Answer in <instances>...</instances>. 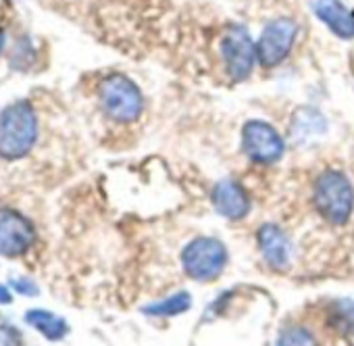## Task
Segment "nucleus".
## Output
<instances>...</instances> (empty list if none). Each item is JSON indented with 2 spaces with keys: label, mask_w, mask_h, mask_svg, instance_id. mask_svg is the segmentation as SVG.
<instances>
[{
  "label": "nucleus",
  "mask_w": 354,
  "mask_h": 346,
  "mask_svg": "<svg viewBox=\"0 0 354 346\" xmlns=\"http://www.w3.org/2000/svg\"><path fill=\"white\" fill-rule=\"evenodd\" d=\"M221 55H223L225 69L232 80L242 82L250 75V71L254 67V59H257V48H254L246 28L234 26L227 30V34L223 36V42H221Z\"/></svg>",
  "instance_id": "nucleus-5"
},
{
  "label": "nucleus",
  "mask_w": 354,
  "mask_h": 346,
  "mask_svg": "<svg viewBox=\"0 0 354 346\" xmlns=\"http://www.w3.org/2000/svg\"><path fill=\"white\" fill-rule=\"evenodd\" d=\"M242 144H244V152L263 165L275 163L281 158L283 154V140L281 136L275 131L273 125L265 123V121H248L242 129Z\"/></svg>",
  "instance_id": "nucleus-7"
},
{
  "label": "nucleus",
  "mask_w": 354,
  "mask_h": 346,
  "mask_svg": "<svg viewBox=\"0 0 354 346\" xmlns=\"http://www.w3.org/2000/svg\"><path fill=\"white\" fill-rule=\"evenodd\" d=\"M13 300V296H11V292L0 284V304H9Z\"/></svg>",
  "instance_id": "nucleus-18"
},
{
  "label": "nucleus",
  "mask_w": 354,
  "mask_h": 346,
  "mask_svg": "<svg viewBox=\"0 0 354 346\" xmlns=\"http://www.w3.org/2000/svg\"><path fill=\"white\" fill-rule=\"evenodd\" d=\"M281 344L286 342V344H310L313 340H310V334H306L304 329H288L283 336H281V340H279Z\"/></svg>",
  "instance_id": "nucleus-16"
},
{
  "label": "nucleus",
  "mask_w": 354,
  "mask_h": 346,
  "mask_svg": "<svg viewBox=\"0 0 354 346\" xmlns=\"http://www.w3.org/2000/svg\"><path fill=\"white\" fill-rule=\"evenodd\" d=\"M11 284H13V288H15L17 292H21V294H30V296H36V294H38L36 284L30 282V280H13Z\"/></svg>",
  "instance_id": "nucleus-17"
},
{
  "label": "nucleus",
  "mask_w": 354,
  "mask_h": 346,
  "mask_svg": "<svg viewBox=\"0 0 354 346\" xmlns=\"http://www.w3.org/2000/svg\"><path fill=\"white\" fill-rule=\"evenodd\" d=\"M331 323L337 331L346 336H354V302L352 300H339L331 309Z\"/></svg>",
  "instance_id": "nucleus-15"
},
{
  "label": "nucleus",
  "mask_w": 354,
  "mask_h": 346,
  "mask_svg": "<svg viewBox=\"0 0 354 346\" xmlns=\"http://www.w3.org/2000/svg\"><path fill=\"white\" fill-rule=\"evenodd\" d=\"M182 263L192 280L211 282L223 271L227 263V251L215 238H196L186 246Z\"/></svg>",
  "instance_id": "nucleus-4"
},
{
  "label": "nucleus",
  "mask_w": 354,
  "mask_h": 346,
  "mask_svg": "<svg viewBox=\"0 0 354 346\" xmlns=\"http://www.w3.org/2000/svg\"><path fill=\"white\" fill-rule=\"evenodd\" d=\"M315 207L329 224H346L354 209V190L342 171L327 169L315 184Z\"/></svg>",
  "instance_id": "nucleus-2"
},
{
  "label": "nucleus",
  "mask_w": 354,
  "mask_h": 346,
  "mask_svg": "<svg viewBox=\"0 0 354 346\" xmlns=\"http://www.w3.org/2000/svg\"><path fill=\"white\" fill-rule=\"evenodd\" d=\"M259 246L265 261L273 269H286L292 259V244L288 236L273 224H267L259 230Z\"/></svg>",
  "instance_id": "nucleus-10"
},
{
  "label": "nucleus",
  "mask_w": 354,
  "mask_h": 346,
  "mask_svg": "<svg viewBox=\"0 0 354 346\" xmlns=\"http://www.w3.org/2000/svg\"><path fill=\"white\" fill-rule=\"evenodd\" d=\"M298 36V26L292 19H275L271 21L261 38H259V46H257V57L261 61L263 67H275L277 63H281L288 53L292 51L294 42Z\"/></svg>",
  "instance_id": "nucleus-6"
},
{
  "label": "nucleus",
  "mask_w": 354,
  "mask_h": 346,
  "mask_svg": "<svg viewBox=\"0 0 354 346\" xmlns=\"http://www.w3.org/2000/svg\"><path fill=\"white\" fill-rule=\"evenodd\" d=\"M325 131V121L319 113L310 111V109H302L296 113L294 117V123H292V138L294 142L302 144V142H308L313 140L315 136L323 134Z\"/></svg>",
  "instance_id": "nucleus-13"
},
{
  "label": "nucleus",
  "mask_w": 354,
  "mask_h": 346,
  "mask_svg": "<svg viewBox=\"0 0 354 346\" xmlns=\"http://www.w3.org/2000/svg\"><path fill=\"white\" fill-rule=\"evenodd\" d=\"M38 140V117L30 102L9 104L0 113V156L7 161L24 158Z\"/></svg>",
  "instance_id": "nucleus-1"
},
{
  "label": "nucleus",
  "mask_w": 354,
  "mask_h": 346,
  "mask_svg": "<svg viewBox=\"0 0 354 346\" xmlns=\"http://www.w3.org/2000/svg\"><path fill=\"white\" fill-rule=\"evenodd\" d=\"M98 96H100V104L106 111V115L121 123L136 121L144 109L142 92L129 78H125L121 73H113V75L104 78L100 84Z\"/></svg>",
  "instance_id": "nucleus-3"
},
{
  "label": "nucleus",
  "mask_w": 354,
  "mask_h": 346,
  "mask_svg": "<svg viewBox=\"0 0 354 346\" xmlns=\"http://www.w3.org/2000/svg\"><path fill=\"white\" fill-rule=\"evenodd\" d=\"M26 321L32 327H36L44 338H48L53 342L55 340H63L67 336V331H69L67 321L63 317H59V315H55L50 311H44V309H32V311H28L26 313Z\"/></svg>",
  "instance_id": "nucleus-12"
},
{
  "label": "nucleus",
  "mask_w": 354,
  "mask_h": 346,
  "mask_svg": "<svg viewBox=\"0 0 354 346\" xmlns=\"http://www.w3.org/2000/svg\"><path fill=\"white\" fill-rule=\"evenodd\" d=\"M36 240L32 224L17 211H0V255L3 257H21L26 255Z\"/></svg>",
  "instance_id": "nucleus-8"
},
{
  "label": "nucleus",
  "mask_w": 354,
  "mask_h": 346,
  "mask_svg": "<svg viewBox=\"0 0 354 346\" xmlns=\"http://www.w3.org/2000/svg\"><path fill=\"white\" fill-rule=\"evenodd\" d=\"M213 205H215L219 215H223L227 219H234V221L246 217L248 209H250V201H248L244 188L238 182H232V180L219 182L215 186Z\"/></svg>",
  "instance_id": "nucleus-9"
},
{
  "label": "nucleus",
  "mask_w": 354,
  "mask_h": 346,
  "mask_svg": "<svg viewBox=\"0 0 354 346\" xmlns=\"http://www.w3.org/2000/svg\"><path fill=\"white\" fill-rule=\"evenodd\" d=\"M3 48H5V34L0 32V53H3Z\"/></svg>",
  "instance_id": "nucleus-19"
},
{
  "label": "nucleus",
  "mask_w": 354,
  "mask_h": 346,
  "mask_svg": "<svg viewBox=\"0 0 354 346\" xmlns=\"http://www.w3.org/2000/svg\"><path fill=\"white\" fill-rule=\"evenodd\" d=\"M315 15L342 40L354 38V15L339 3V0H315Z\"/></svg>",
  "instance_id": "nucleus-11"
},
{
  "label": "nucleus",
  "mask_w": 354,
  "mask_h": 346,
  "mask_svg": "<svg viewBox=\"0 0 354 346\" xmlns=\"http://www.w3.org/2000/svg\"><path fill=\"white\" fill-rule=\"evenodd\" d=\"M190 304H192V296L188 292H180V294H173L171 298H165L150 307H144V313L156 315V317H171V315H180V313L188 311Z\"/></svg>",
  "instance_id": "nucleus-14"
}]
</instances>
